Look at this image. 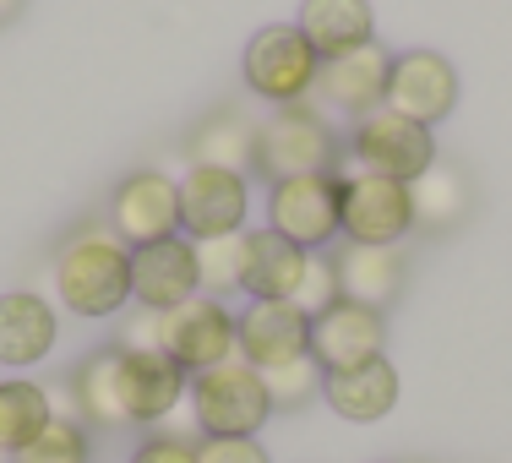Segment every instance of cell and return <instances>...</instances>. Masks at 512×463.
<instances>
[{"instance_id":"obj_1","label":"cell","mask_w":512,"mask_h":463,"mask_svg":"<svg viewBox=\"0 0 512 463\" xmlns=\"http://www.w3.org/2000/svg\"><path fill=\"white\" fill-rule=\"evenodd\" d=\"M55 295L77 316H115L131 295V251L115 229H77L55 257Z\"/></svg>"},{"instance_id":"obj_2","label":"cell","mask_w":512,"mask_h":463,"mask_svg":"<svg viewBox=\"0 0 512 463\" xmlns=\"http://www.w3.org/2000/svg\"><path fill=\"white\" fill-rule=\"evenodd\" d=\"M186 409H191V420H197L202 436H256L273 420V398H267V387H262V371L246 365L240 355L191 376Z\"/></svg>"},{"instance_id":"obj_3","label":"cell","mask_w":512,"mask_h":463,"mask_svg":"<svg viewBox=\"0 0 512 463\" xmlns=\"http://www.w3.org/2000/svg\"><path fill=\"white\" fill-rule=\"evenodd\" d=\"M338 142L327 131L322 115H311L306 104H284L267 120H256V169L267 180H295V175H333Z\"/></svg>"},{"instance_id":"obj_4","label":"cell","mask_w":512,"mask_h":463,"mask_svg":"<svg viewBox=\"0 0 512 463\" xmlns=\"http://www.w3.org/2000/svg\"><path fill=\"white\" fill-rule=\"evenodd\" d=\"M349 164L355 175H387V180H414L436 164V142L431 126H414L398 109H371L355 120V137H349Z\"/></svg>"},{"instance_id":"obj_5","label":"cell","mask_w":512,"mask_h":463,"mask_svg":"<svg viewBox=\"0 0 512 463\" xmlns=\"http://www.w3.org/2000/svg\"><path fill=\"white\" fill-rule=\"evenodd\" d=\"M316 66H322V55L311 50V39L295 22H273V28H262L246 44V88L262 93V99H273L278 109L311 99Z\"/></svg>"},{"instance_id":"obj_6","label":"cell","mask_w":512,"mask_h":463,"mask_svg":"<svg viewBox=\"0 0 512 463\" xmlns=\"http://www.w3.org/2000/svg\"><path fill=\"white\" fill-rule=\"evenodd\" d=\"M338 229H344L355 246H398L414 229L409 180L338 175Z\"/></svg>"},{"instance_id":"obj_7","label":"cell","mask_w":512,"mask_h":463,"mask_svg":"<svg viewBox=\"0 0 512 463\" xmlns=\"http://www.w3.org/2000/svg\"><path fill=\"white\" fill-rule=\"evenodd\" d=\"M158 355H169L186 376L235 360V316L218 306V300L191 295L186 306L158 316Z\"/></svg>"},{"instance_id":"obj_8","label":"cell","mask_w":512,"mask_h":463,"mask_svg":"<svg viewBox=\"0 0 512 463\" xmlns=\"http://www.w3.org/2000/svg\"><path fill=\"white\" fill-rule=\"evenodd\" d=\"M180 224V186L158 169H137L115 186V202H109V229L126 240L131 251L158 246L169 240Z\"/></svg>"},{"instance_id":"obj_9","label":"cell","mask_w":512,"mask_h":463,"mask_svg":"<svg viewBox=\"0 0 512 463\" xmlns=\"http://www.w3.org/2000/svg\"><path fill=\"white\" fill-rule=\"evenodd\" d=\"M267 218L284 240H295L300 251H316L338 235V175H295L278 180L267 197Z\"/></svg>"},{"instance_id":"obj_10","label":"cell","mask_w":512,"mask_h":463,"mask_svg":"<svg viewBox=\"0 0 512 463\" xmlns=\"http://www.w3.org/2000/svg\"><path fill=\"white\" fill-rule=\"evenodd\" d=\"M311 355L322 371H355L387 355V316L365 311V306H327L322 316H311Z\"/></svg>"},{"instance_id":"obj_11","label":"cell","mask_w":512,"mask_h":463,"mask_svg":"<svg viewBox=\"0 0 512 463\" xmlns=\"http://www.w3.org/2000/svg\"><path fill=\"white\" fill-rule=\"evenodd\" d=\"M458 99V71L447 66L436 50H409L393 60V71H387V109H398L404 120L414 126H436V120L453 109Z\"/></svg>"},{"instance_id":"obj_12","label":"cell","mask_w":512,"mask_h":463,"mask_svg":"<svg viewBox=\"0 0 512 463\" xmlns=\"http://www.w3.org/2000/svg\"><path fill=\"white\" fill-rule=\"evenodd\" d=\"M387 71H393V60H387L382 44H360V50L349 55H333L316 66V99L327 109H338V115H371V109H382L387 99Z\"/></svg>"},{"instance_id":"obj_13","label":"cell","mask_w":512,"mask_h":463,"mask_svg":"<svg viewBox=\"0 0 512 463\" xmlns=\"http://www.w3.org/2000/svg\"><path fill=\"white\" fill-rule=\"evenodd\" d=\"M131 295H137V306H148V311H175V306H186L191 295H202L197 246L180 240V235H169V240H158V246L131 251Z\"/></svg>"},{"instance_id":"obj_14","label":"cell","mask_w":512,"mask_h":463,"mask_svg":"<svg viewBox=\"0 0 512 463\" xmlns=\"http://www.w3.org/2000/svg\"><path fill=\"white\" fill-rule=\"evenodd\" d=\"M306 349H311V316H300L289 300H256L235 322V355L256 371H273V365L306 355Z\"/></svg>"},{"instance_id":"obj_15","label":"cell","mask_w":512,"mask_h":463,"mask_svg":"<svg viewBox=\"0 0 512 463\" xmlns=\"http://www.w3.org/2000/svg\"><path fill=\"white\" fill-rule=\"evenodd\" d=\"M120 355V349H115ZM191 376L169 355H120V404H126V425H164L169 414L186 404Z\"/></svg>"},{"instance_id":"obj_16","label":"cell","mask_w":512,"mask_h":463,"mask_svg":"<svg viewBox=\"0 0 512 463\" xmlns=\"http://www.w3.org/2000/svg\"><path fill=\"white\" fill-rule=\"evenodd\" d=\"M240 218H246V180L229 175V169H186L180 180V224L191 240H218L235 235Z\"/></svg>"},{"instance_id":"obj_17","label":"cell","mask_w":512,"mask_h":463,"mask_svg":"<svg viewBox=\"0 0 512 463\" xmlns=\"http://www.w3.org/2000/svg\"><path fill=\"white\" fill-rule=\"evenodd\" d=\"M333 267H338V295L365 311H387L398 300V289H404V251L398 246H355V240H344Z\"/></svg>"},{"instance_id":"obj_18","label":"cell","mask_w":512,"mask_h":463,"mask_svg":"<svg viewBox=\"0 0 512 463\" xmlns=\"http://www.w3.org/2000/svg\"><path fill=\"white\" fill-rule=\"evenodd\" d=\"M322 398L338 420H355V425L387 420V409L398 404V371L387 355L371 360V365H355V371H327Z\"/></svg>"},{"instance_id":"obj_19","label":"cell","mask_w":512,"mask_h":463,"mask_svg":"<svg viewBox=\"0 0 512 463\" xmlns=\"http://www.w3.org/2000/svg\"><path fill=\"white\" fill-rule=\"evenodd\" d=\"M55 349V311L33 289L0 295V365H39Z\"/></svg>"},{"instance_id":"obj_20","label":"cell","mask_w":512,"mask_h":463,"mask_svg":"<svg viewBox=\"0 0 512 463\" xmlns=\"http://www.w3.org/2000/svg\"><path fill=\"white\" fill-rule=\"evenodd\" d=\"M306 262L311 251H300L295 240H284L278 229H256V235H246V278H240V289H251L256 300H295Z\"/></svg>"},{"instance_id":"obj_21","label":"cell","mask_w":512,"mask_h":463,"mask_svg":"<svg viewBox=\"0 0 512 463\" xmlns=\"http://www.w3.org/2000/svg\"><path fill=\"white\" fill-rule=\"evenodd\" d=\"M300 33L311 39V50L322 60L349 55L360 44H371V6L365 0H300Z\"/></svg>"},{"instance_id":"obj_22","label":"cell","mask_w":512,"mask_h":463,"mask_svg":"<svg viewBox=\"0 0 512 463\" xmlns=\"http://www.w3.org/2000/svg\"><path fill=\"white\" fill-rule=\"evenodd\" d=\"M191 164L197 169H229V175H246L256 164V126L235 109H218L191 131Z\"/></svg>"},{"instance_id":"obj_23","label":"cell","mask_w":512,"mask_h":463,"mask_svg":"<svg viewBox=\"0 0 512 463\" xmlns=\"http://www.w3.org/2000/svg\"><path fill=\"white\" fill-rule=\"evenodd\" d=\"M71 398H77V409H82V425H104V431H120V425H126L115 349H99V355H88L71 371Z\"/></svg>"},{"instance_id":"obj_24","label":"cell","mask_w":512,"mask_h":463,"mask_svg":"<svg viewBox=\"0 0 512 463\" xmlns=\"http://www.w3.org/2000/svg\"><path fill=\"white\" fill-rule=\"evenodd\" d=\"M409 207H414V224L453 229L458 218L469 213V180H463V169H453V164L436 158L425 175L409 180Z\"/></svg>"},{"instance_id":"obj_25","label":"cell","mask_w":512,"mask_h":463,"mask_svg":"<svg viewBox=\"0 0 512 463\" xmlns=\"http://www.w3.org/2000/svg\"><path fill=\"white\" fill-rule=\"evenodd\" d=\"M50 420V393L39 382H0V458H17Z\"/></svg>"},{"instance_id":"obj_26","label":"cell","mask_w":512,"mask_h":463,"mask_svg":"<svg viewBox=\"0 0 512 463\" xmlns=\"http://www.w3.org/2000/svg\"><path fill=\"white\" fill-rule=\"evenodd\" d=\"M197 246V284L207 300H224L246 278V235H218V240H191Z\"/></svg>"},{"instance_id":"obj_27","label":"cell","mask_w":512,"mask_h":463,"mask_svg":"<svg viewBox=\"0 0 512 463\" xmlns=\"http://www.w3.org/2000/svg\"><path fill=\"white\" fill-rule=\"evenodd\" d=\"M88 458H93L88 425L82 420H50L11 463H88Z\"/></svg>"},{"instance_id":"obj_28","label":"cell","mask_w":512,"mask_h":463,"mask_svg":"<svg viewBox=\"0 0 512 463\" xmlns=\"http://www.w3.org/2000/svg\"><path fill=\"white\" fill-rule=\"evenodd\" d=\"M322 365H316V355L306 349V355H295V360H284V365H273V371H262V387H267V398H273V409H300V404H311L316 393H322Z\"/></svg>"},{"instance_id":"obj_29","label":"cell","mask_w":512,"mask_h":463,"mask_svg":"<svg viewBox=\"0 0 512 463\" xmlns=\"http://www.w3.org/2000/svg\"><path fill=\"white\" fill-rule=\"evenodd\" d=\"M338 267H333V257H316L311 251V262H306V278H300V289H295V306L300 316H322L327 306H338Z\"/></svg>"},{"instance_id":"obj_30","label":"cell","mask_w":512,"mask_h":463,"mask_svg":"<svg viewBox=\"0 0 512 463\" xmlns=\"http://www.w3.org/2000/svg\"><path fill=\"white\" fill-rule=\"evenodd\" d=\"M197 463H273L256 436H202Z\"/></svg>"},{"instance_id":"obj_31","label":"cell","mask_w":512,"mask_h":463,"mask_svg":"<svg viewBox=\"0 0 512 463\" xmlns=\"http://www.w3.org/2000/svg\"><path fill=\"white\" fill-rule=\"evenodd\" d=\"M158 316H164V311H148V306L126 311V322H120V333H115L120 355H153V349H158Z\"/></svg>"},{"instance_id":"obj_32","label":"cell","mask_w":512,"mask_h":463,"mask_svg":"<svg viewBox=\"0 0 512 463\" xmlns=\"http://www.w3.org/2000/svg\"><path fill=\"white\" fill-rule=\"evenodd\" d=\"M131 463H197V442L191 436H169V431H153L148 442L131 453Z\"/></svg>"},{"instance_id":"obj_33","label":"cell","mask_w":512,"mask_h":463,"mask_svg":"<svg viewBox=\"0 0 512 463\" xmlns=\"http://www.w3.org/2000/svg\"><path fill=\"white\" fill-rule=\"evenodd\" d=\"M17 11H22V0H0V28H6V22L17 17Z\"/></svg>"}]
</instances>
